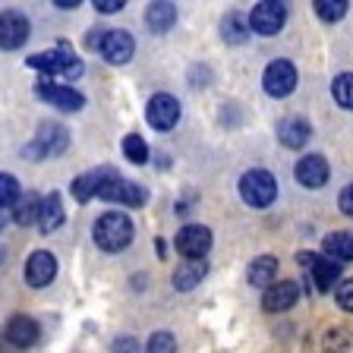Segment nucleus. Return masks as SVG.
Instances as JSON below:
<instances>
[{
	"label": "nucleus",
	"instance_id": "f257e3e1",
	"mask_svg": "<svg viewBox=\"0 0 353 353\" xmlns=\"http://www.w3.org/2000/svg\"><path fill=\"white\" fill-rule=\"evenodd\" d=\"M92 234H95V243L104 252H120L132 243V221L123 212H108L95 221Z\"/></svg>",
	"mask_w": 353,
	"mask_h": 353
},
{
	"label": "nucleus",
	"instance_id": "f03ea898",
	"mask_svg": "<svg viewBox=\"0 0 353 353\" xmlns=\"http://www.w3.org/2000/svg\"><path fill=\"white\" fill-rule=\"evenodd\" d=\"M98 196H101L104 202H117V205H126V208H142V205H145V199H148V192L142 190L139 183L123 180V176H120L114 168H108V170H104V180H101Z\"/></svg>",
	"mask_w": 353,
	"mask_h": 353
},
{
	"label": "nucleus",
	"instance_id": "7ed1b4c3",
	"mask_svg": "<svg viewBox=\"0 0 353 353\" xmlns=\"http://www.w3.org/2000/svg\"><path fill=\"white\" fill-rule=\"evenodd\" d=\"M278 196V183H274V176L262 168H252L240 176V199L246 205L252 208H268Z\"/></svg>",
	"mask_w": 353,
	"mask_h": 353
},
{
	"label": "nucleus",
	"instance_id": "20e7f679",
	"mask_svg": "<svg viewBox=\"0 0 353 353\" xmlns=\"http://www.w3.org/2000/svg\"><path fill=\"white\" fill-rule=\"evenodd\" d=\"M66 145H70V132H66V126L41 123V126H38L35 142L26 148V154H29L32 161H41V158H57V154L66 152Z\"/></svg>",
	"mask_w": 353,
	"mask_h": 353
},
{
	"label": "nucleus",
	"instance_id": "39448f33",
	"mask_svg": "<svg viewBox=\"0 0 353 353\" xmlns=\"http://www.w3.org/2000/svg\"><path fill=\"white\" fill-rule=\"evenodd\" d=\"M284 19H287V7H284V3L265 0V3H256V7H252V13H250V32L272 38V35H278V32H281Z\"/></svg>",
	"mask_w": 353,
	"mask_h": 353
},
{
	"label": "nucleus",
	"instance_id": "423d86ee",
	"mask_svg": "<svg viewBox=\"0 0 353 353\" xmlns=\"http://www.w3.org/2000/svg\"><path fill=\"white\" fill-rule=\"evenodd\" d=\"M262 88L272 98H287L296 88V70L287 60H272L262 73Z\"/></svg>",
	"mask_w": 353,
	"mask_h": 353
},
{
	"label": "nucleus",
	"instance_id": "0eeeda50",
	"mask_svg": "<svg viewBox=\"0 0 353 353\" xmlns=\"http://www.w3.org/2000/svg\"><path fill=\"white\" fill-rule=\"evenodd\" d=\"M101 57L108 60L110 66H123L132 60V51H136V41L126 29H110L101 35V44H98Z\"/></svg>",
	"mask_w": 353,
	"mask_h": 353
},
{
	"label": "nucleus",
	"instance_id": "6e6552de",
	"mask_svg": "<svg viewBox=\"0 0 353 353\" xmlns=\"http://www.w3.org/2000/svg\"><path fill=\"white\" fill-rule=\"evenodd\" d=\"M176 252L186 259H205V252L212 250V230L202 224H186L176 230Z\"/></svg>",
	"mask_w": 353,
	"mask_h": 353
},
{
	"label": "nucleus",
	"instance_id": "1a4fd4ad",
	"mask_svg": "<svg viewBox=\"0 0 353 353\" xmlns=\"http://www.w3.org/2000/svg\"><path fill=\"white\" fill-rule=\"evenodd\" d=\"M35 92H38V98H44L51 108H60V110L85 108V95H82V92H76V88H70V85H57V82H51V79H41L35 85Z\"/></svg>",
	"mask_w": 353,
	"mask_h": 353
},
{
	"label": "nucleus",
	"instance_id": "9d476101",
	"mask_svg": "<svg viewBox=\"0 0 353 353\" xmlns=\"http://www.w3.org/2000/svg\"><path fill=\"white\" fill-rule=\"evenodd\" d=\"M145 117H148V123H152L158 132L174 130L176 120H180V101H176L174 95H168V92H161V95H152Z\"/></svg>",
	"mask_w": 353,
	"mask_h": 353
},
{
	"label": "nucleus",
	"instance_id": "9b49d317",
	"mask_svg": "<svg viewBox=\"0 0 353 353\" xmlns=\"http://www.w3.org/2000/svg\"><path fill=\"white\" fill-rule=\"evenodd\" d=\"M29 19L19 13V10H7L0 13V48L3 51H16L29 41Z\"/></svg>",
	"mask_w": 353,
	"mask_h": 353
},
{
	"label": "nucleus",
	"instance_id": "f8f14e48",
	"mask_svg": "<svg viewBox=\"0 0 353 353\" xmlns=\"http://www.w3.org/2000/svg\"><path fill=\"white\" fill-rule=\"evenodd\" d=\"M54 274H57V259H54V252H48V250L32 252L29 262H26V284L38 290V287L51 284Z\"/></svg>",
	"mask_w": 353,
	"mask_h": 353
},
{
	"label": "nucleus",
	"instance_id": "ddd939ff",
	"mask_svg": "<svg viewBox=\"0 0 353 353\" xmlns=\"http://www.w3.org/2000/svg\"><path fill=\"white\" fill-rule=\"evenodd\" d=\"M294 174L306 190H322V186L328 183L331 170H328V161H325L322 154H303L300 161H296Z\"/></svg>",
	"mask_w": 353,
	"mask_h": 353
},
{
	"label": "nucleus",
	"instance_id": "4468645a",
	"mask_svg": "<svg viewBox=\"0 0 353 353\" xmlns=\"http://www.w3.org/2000/svg\"><path fill=\"white\" fill-rule=\"evenodd\" d=\"M296 300H300V284H296V281H278V284H272L265 290L262 306L268 309V312H284V309H290Z\"/></svg>",
	"mask_w": 353,
	"mask_h": 353
},
{
	"label": "nucleus",
	"instance_id": "2eb2a0df",
	"mask_svg": "<svg viewBox=\"0 0 353 353\" xmlns=\"http://www.w3.org/2000/svg\"><path fill=\"white\" fill-rule=\"evenodd\" d=\"M3 334H7V341L13 347H32L38 341V334H41V331H38V322L35 319H29V316H13L7 322V331H3Z\"/></svg>",
	"mask_w": 353,
	"mask_h": 353
},
{
	"label": "nucleus",
	"instance_id": "dca6fc26",
	"mask_svg": "<svg viewBox=\"0 0 353 353\" xmlns=\"http://www.w3.org/2000/svg\"><path fill=\"white\" fill-rule=\"evenodd\" d=\"M309 136H312V126L303 117H287L278 123V139L287 148H303L309 142Z\"/></svg>",
	"mask_w": 353,
	"mask_h": 353
},
{
	"label": "nucleus",
	"instance_id": "f3484780",
	"mask_svg": "<svg viewBox=\"0 0 353 353\" xmlns=\"http://www.w3.org/2000/svg\"><path fill=\"white\" fill-rule=\"evenodd\" d=\"M322 252L331 262H350L353 259V230H334L322 240Z\"/></svg>",
	"mask_w": 353,
	"mask_h": 353
},
{
	"label": "nucleus",
	"instance_id": "a211bd4d",
	"mask_svg": "<svg viewBox=\"0 0 353 353\" xmlns=\"http://www.w3.org/2000/svg\"><path fill=\"white\" fill-rule=\"evenodd\" d=\"M205 272H208V262H205V259H186V262L176 265L174 287H176V290H192L196 284H202Z\"/></svg>",
	"mask_w": 353,
	"mask_h": 353
},
{
	"label": "nucleus",
	"instance_id": "6ab92c4d",
	"mask_svg": "<svg viewBox=\"0 0 353 353\" xmlns=\"http://www.w3.org/2000/svg\"><path fill=\"white\" fill-rule=\"evenodd\" d=\"M246 278H250V284L252 287H268L274 284V278H278V259H272V256H259V259H252V265H250V272H246Z\"/></svg>",
	"mask_w": 353,
	"mask_h": 353
},
{
	"label": "nucleus",
	"instance_id": "aec40b11",
	"mask_svg": "<svg viewBox=\"0 0 353 353\" xmlns=\"http://www.w3.org/2000/svg\"><path fill=\"white\" fill-rule=\"evenodd\" d=\"M63 199H60V192H51V196L41 199V218H38V224H41L44 234H51V230H57L60 224H63Z\"/></svg>",
	"mask_w": 353,
	"mask_h": 353
},
{
	"label": "nucleus",
	"instance_id": "412c9836",
	"mask_svg": "<svg viewBox=\"0 0 353 353\" xmlns=\"http://www.w3.org/2000/svg\"><path fill=\"white\" fill-rule=\"evenodd\" d=\"M176 22V7L174 3H148V10H145V26L152 32H168L170 26Z\"/></svg>",
	"mask_w": 353,
	"mask_h": 353
},
{
	"label": "nucleus",
	"instance_id": "4be33fe9",
	"mask_svg": "<svg viewBox=\"0 0 353 353\" xmlns=\"http://www.w3.org/2000/svg\"><path fill=\"white\" fill-rule=\"evenodd\" d=\"M38 218H41V199H38L35 192L19 196V202L13 205V221L16 224H19V228H29V224H35Z\"/></svg>",
	"mask_w": 353,
	"mask_h": 353
},
{
	"label": "nucleus",
	"instance_id": "5701e85b",
	"mask_svg": "<svg viewBox=\"0 0 353 353\" xmlns=\"http://www.w3.org/2000/svg\"><path fill=\"white\" fill-rule=\"evenodd\" d=\"M104 170H108V168H95V170H88V174L76 176V180H73L76 202H88L92 196H98V190H101V180H104Z\"/></svg>",
	"mask_w": 353,
	"mask_h": 353
},
{
	"label": "nucleus",
	"instance_id": "b1692460",
	"mask_svg": "<svg viewBox=\"0 0 353 353\" xmlns=\"http://www.w3.org/2000/svg\"><path fill=\"white\" fill-rule=\"evenodd\" d=\"M221 35L228 44H243L250 38V19H243L240 13H230L228 19L221 22Z\"/></svg>",
	"mask_w": 353,
	"mask_h": 353
},
{
	"label": "nucleus",
	"instance_id": "393cba45",
	"mask_svg": "<svg viewBox=\"0 0 353 353\" xmlns=\"http://www.w3.org/2000/svg\"><path fill=\"white\" fill-rule=\"evenodd\" d=\"M338 274H341V265L331 262V259H319V262L312 265V281H316L319 290H328V287L338 281Z\"/></svg>",
	"mask_w": 353,
	"mask_h": 353
},
{
	"label": "nucleus",
	"instance_id": "a878e982",
	"mask_svg": "<svg viewBox=\"0 0 353 353\" xmlns=\"http://www.w3.org/2000/svg\"><path fill=\"white\" fill-rule=\"evenodd\" d=\"M331 95L344 110H353V73H341L331 82Z\"/></svg>",
	"mask_w": 353,
	"mask_h": 353
},
{
	"label": "nucleus",
	"instance_id": "bb28decb",
	"mask_svg": "<svg viewBox=\"0 0 353 353\" xmlns=\"http://www.w3.org/2000/svg\"><path fill=\"white\" fill-rule=\"evenodd\" d=\"M19 180L13 174H0V212L3 208H13L19 202Z\"/></svg>",
	"mask_w": 353,
	"mask_h": 353
},
{
	"label": "nucleus",
	"instance_id": "cd10ccee",
	"mask_svg": "<svg viewBox=\"0 0 353 353\" xmlns=\"http://www.w3.org/2000/svg\"><path fill=\"white\" fill-rule=\"evenodd\" d=\"M312 7H316L319 19H325V22H338L347 16V0H316Z\"/></svg>",
	"mask_w": 353,
	"mask_h": 353
},
{
	"label": "nucleus",
	"instance_id": "c85d7f7f",
	"mask_svg": "<svg viewBox=\"0 0 353 353\" xmlns=\"http://www.w3.org/2000/svg\"><path fill=\"white\" fill-rule=\"evenodd\" d=\"M123 154L130 158L132 164H145L148 161V145H145V139L142 136H136V132H130L123 139Z\"/></svg>",
	"mask_w": 353,
	"mask_h": 353
},
{
	"label": "nucleus",
	"instance_id": "c756f323",
	"mask_svg": "<svg viewBox=\"0 0 353 353\" xmlns=\"http://www.w3.org/2000/svg\"><path fill=\"white\" fill-rule=\"evenodd\" d=\"M148 353H176V338L170 331H154L145 344Z\"/></svg>",
	"mask_w": 353,
	"mask_h": 353
},
{
	"label": "nucleus",
	"instance_id": "7c9ffc66",
	"mask_svg": "<svg viewBox=\"0 0 353 353\" xmlns=\"http://www.w3.org/2000/svg\"><path fill=\"white\" fill-rule=\"evenodd\" d=\"M334 300H338V306L344 309V312H353V278L341 281L338 290H334Z\"/></svg>",
	"mask_w": 353,
	"mask_h": 353
},
{
	"label": "nucleus",
	"instance_id": "2f4dec72",
	"mask_svg": "<svg viewBox=\"0 0 353 353\" xmlns=\"http://www.w3.org/2000/svg\"><path fill=\"white\" fill-rule=\"evenodd\" d=\"M114 353H139V344H136V338H130V334H120V338L114 341Z\"/></svg>",
	"mask_w": 353,
	"mask_h": 353
},
{
	"label": "nucleus",
	"instance_id": "473e14b6",
	"mask_svg": "<svg viewBox=\"0 0 353 353\" xmlns=\"http://www.w3.org/2000/svg\"><path fill=\"white\" fill-rule=\"evenodd\" d=\"M338 208L347 214V218H353V183L338 196Z\"/></svg>",
	"mask_w": 353,
	"mask_h": 353
},
{
	"label": "nucleus",
	"instance_id": "72a5a7b5",
	"mask_svg": "<svg viewBox=\"0 0 353 353\" xmlns=\"http://www.w3.org/2000/svg\"><path fill=\"white\" fill-rule=\"evenodd\" d=\"M126 3L123 0H95V10L98 13H120Z\"/></svg>",
	"mask_w": 353,
	"mask_h": 353
},
{
	"label": "nucleus",
	"instance_id": "f704fd0d",
	"mask_svg": "<svg viewBox=\"0 0 353 353\" xmlns=\"http://www.w3.org/2000/svg\"><path fill=\"white\" fill-rule=\"evenodd\" d=\"M296 262H300V268H309V272H312V265L319 262V256H316V252H300V256H296Z\"/></svg>",
	"mask_w": 353,
	"mask_h": 353
},
{
	"label": "nucleus",
	"instance_id": "c9c22d12",
	"mask_svg": "<svg viewBox=\"0 0 353 353\" xmlns=\"http://www.w3.org/2000/svg\"><path fill=\"white\" fill-rule=\"evenodd\" d=\"M3 228H7V214L0 212V234H3Z\"/></svg>",
	"mask_w": 353,
	"mask_h": 353
},
{
	"label": "nucleus",
	"instance_id": "e433bc0d",
	"mask_svg": "<svg viewBox=\"0 0 353 353\" xmlns=\"http://www.w3.org/2000/svg\"><path fill=\"white\" fill-rule=\"evenodd\" d=\"M3 259H7V250H3V246H0V265H3Z\"/></svg>",
	"mask_w": 353,
	"mask_h": 353
}]
</instances>
